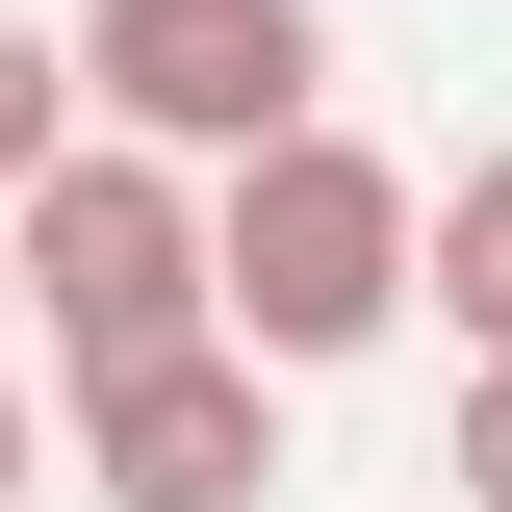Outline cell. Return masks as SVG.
Here are the masks:
<instances>
[{
	"mask_svg": "<svg viewBox=\"0 0 512 512\" xmlns=\"http://www.w3.org/2000/svg\"><path fill=\"white\" fill-rule=\"evenodd\" d=\"M410 231H436V180L410 154H359V128H256L231 180H205V333H256L282 384H333V359H384L410 333Z\"/></svg>",
	"mask_w": 512,
	"mask_h": 512,
	"instance_id": "1",
	"label": "cell"
},
{
	"mask_svg": "<svg viewBox=\"0 0 512 512\" xmlns=\"http://www.w3.org/2000/svg\"><path fill=\"white\" fill-rule=\"evenodd\" d=\"M0 282L52 308V384H77V359H154V333H205V154L77 128L52 180L0 205Z\"/></svg>",
	"mask_w": 512,
	"mask_h": 512,
	"instance_id": "2",
	"label": "cell"
},
{
	"mask_svg": "<svg viewBox=\"0 0 512 512\" xmlns=\"http://www.w3.org/2000/svg\"><path fill=\"white\" fill-rule=\"evenodd\" d=\"M77 103L231 180L256 128H308V103H333V0H77Z\"/></svg>",
	"mask_w": 512,
	"mask_h": 512,
	"instance_id": "3",
	"label": "cell"
},
{
	"mask_svg": "<svg viewBox=\"0 0 512 512\" xmlns=\"http://www.w3.org/2000/svg\"><path fill=\"white\" fill-rule=\"evenodd\" d=\"M77 487L103 512H256L282 487V359L256 333H154V359H77Z\"/></svg>",
	"mask_w": 512,
	"mask_h": 512,
	"instance_id": "4",
	"label": "cell"
},
{
	"mask_svg": "<svg viewBox=\"0 0 512 512\" xmlns=\"http://www.w3.org/2000/svg\"><path fill=\"white\" fill-rule=\"evenodd\" d=\"M410 308H461V359H512V154H461L410 231Z\"/></svg>",
	"mask_w": 512,
	"mask_h": 512,
	"instance_id": "5",
	"label": "cell"
},
{
	"mask_svg": "<svg viewBox=\"0 0 512 512\" xmlns=\"http://www.w3.org/2000/svg\"><path fill=\"white\" fill-rule=\"evenodd\" d=\"M77 128H103V103H77V52H52V26H0V205H26V180H52V154H77Z\"/></svg>",
	"mask_w": 512,
	"mask_h": 512,
	"instance_id": "6",
	"label": "cell"
},
{
	"mask_svg": "<svg viewBox=\"0 0 512 512\" xmlns=\"http://www.w3.org/2000/svg\"><path fill=\"white\" fill-rule=\"evenodd\" d=\"M461 512H512V359H461Z\"/></svg>",
	"mask_w": 512,
	"mask_h": 512,
	"instance_id": "7",
	"label": "cell"
},
{
	"mask_svg": "<svg viewBox=\"0 0 512 512\" xmlns=\"http://www.w3.org/2000/svg\"><path fill=\"white\" fill-rule=\"evenodd\" d=\"M26 461H52V436H26V384H0V512H26Z\"/></svg>",
	"mask_w": 512,
	"mask_h": 512,
	"instance_id": "8",
	"label": "cell"
}]
</instances>
